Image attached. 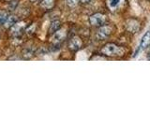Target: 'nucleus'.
I'll return each instance as SVG.
<instances>
[{"label":"nucleus","instance_id":"nucleus-1","mask_svg":"<svg viewBox=\"0 0 150 140\" xmlns=\"http://www.w3.org/2000/svg\"><path fill=\"white\" fill-rule=\"evenodd\" d=\"M101 53L106 56H119L124 53V50L121 47L117 46L114 43H108L103 46L101 49Z\"/></svg>","mask_w":150,"mask_h":140},{"label":"nucleus","instance_id":"nucleus-2","mask_svg":"<svg viewBox=\"0 0 150 140\" xmlns=\"http://www.w3.org/2000/svg\"><path fill=\"white\" fill-rule=\"evenodd\" d=\"M106 22V16L101 13H96L93 14L89 18V22L93 26H102Z\"/></svg>","mask_w":150,"mask_h":140},{"label":"nucleus","instance_id":"nucleus-3","mask_svg":"<svg viewBox=\"0 0 150 140\" xmlns=\"http://www.w3.org/2000/svg\"><path fill=\"white\" fill-rule=\"evenodd\" d=\"M112 34V27L105 25V26H101L100 28V30L97 33V38L98 40H104L110 36Z\"/></svg>","mask_w":150,"mask_h":140},{"label":"nucleus","instance_id":"nucleus-4","mask_svg":"<svg viewBox=\"0 0 150 140\" xmlns=\"http://www.w3.org/2000/svg\"><path fill=\"white\" fill-rule=\"evenodd\" d=\"M150 47V31H146L141 39L139 45V51L145 50Z\"/></svg>","mask_w":150,"mask_h":140},{"label":"nucleus","instance_id":"nucleus-5","mask_svg":"<svg viewBox=\"0 0 150 140\" xmlns=\"http://www.w3.org/2000/svg\"><path fill=\"white\" fill-rule=\"evenodd\" d=\"M82 45H83V42L79 36H73L72 38L69 40V49L74 51L78 50L82 47Z\"/></svg>","mask_w":150,"mask_h":140},{"label":"nucleus","instance_id":"nucleus-6","mask_svg":"<svg viewBox=\"0 0 150 140\" xmlns=\"http://www.w3.org/2000/svg\"><path fill=\"white\" fill-rule=\"evenodd\" d=\"M65 36H66V30L58 29L57 31L54 33V36L52 37V41H53L54 43H59L60 41L63 40Z\"/></svg>","mask_w":150,"mask_h":140},{"label":"nucleus","instance_id":"nucleus-7","mask_svg":"<svg viewBox=\"0 0 150 140\" xmlns=\"http://www.w3.org/2000/svg\"><path fill=\"white\" fill-rule=\"evenodd\" d=\"M127 28L128 30L131 33H136L139 31V28H140V24L139 22L136 21V20H129L127 23Z\"/></svg>","mask_w":150,"mask_h":140},{"label":"nucleus","instance_id":"nucleus-8","mask_svg":"<svg viewBox=\"0 0 150 140\" xmlns=\"http://www.w3.org/2000/svg\"><path fill=\"white\" fill-rule=\"evenodd\" d=\"M23 28H25V24L23 22L21 23H15L11 26V31H12V34L14 36H20L21 33L23 32Z\"/></svg>","mask_w":150,"mask_h":140},{"label":"nucleus","instance_id":"nucleus-9","mask_svg":"<svg viewBox=\"0 0 150 140\" xmlns=\"http://www.w3.org/2000/svg\"><path fill=\"white\" fill-rule=\"evenodd\" d=\"M60 26H61V23L59 21H54L52 22L51 25H50V28H49V32L50 34H54V32H56L58 29H60Z\"/></svg>","mask_w":150,"mask_h":140},{"label":"nucleus","instance_id":"nucleus-10","mask_svg":"<svg viewBox=\"0 0 150 140\" xmlns=\"http://www.w3.org/2000/svg\"><path fill=\"white\" fill-rule=\"evenodd\" d=\"M122 2V0H108V6L112 9V10H115V8H117Z\"/></svg>","mask_w":150,"mask_h":140},{"label":"nucleus","instance_id":"nucleus-11","mask_svg":"<svg viewBox=\"0 0 150 140\" xmlns=\"http://www.w3.org/2000/svg\"><path fill=\"white\" fill-rule=\"evenodd\" d=\"M16 22H17V18H16V16H8L4 25L6 26L7 28H9V27H11L13 24H15Z\"/></svg>","mask_w":150,"mask_h":140},{"label":"nucleus","instance_id":"nucleus-12","mask_svg":"<svg viewBox=\"0 0 150 140\" xmlns=\"http://www.w3.org/2000/svg\"><path fill=\"white\" fill-rule=\"evenodd\" d=\"M40 6L45 9H50L54 6V0H42Z\"/></svg>","mask_w":150,"mask_h":140},{"label":"nucleus","instance_id":"nucleus-13","mask_svg":"<svg viewBox=\"0 0 150 140\" xmlns=\"http://www.w3.org/2000/svg\"><path fill=\"white\" fill-rule=\"evenodd\" d=\"M8 17V15L6 12H0V26L5 24Z\"/></svg>","mask_w":150,"mask_h":140},{"label":"nucleus","instance_id":"nucleus-14","mask_svg":"<svg viewBox=\"0 0 150 140\" xmlns=\"http://www.w3.org/2000/svg\"><path fill=\"white\" fill-rule=\"evenodd\" d=\"M78 2H79V0H68V5L69 7H75V6H77L78 5Z\"/></svg>","mask_w":150,"mask_h":140},{"label":"nucleus","instance_id":"nucleus-15","mask_svg":"<svg viewBox=\"0 0 150 140\" xmlns=\"http://www.w3.org/2000/svg\"><path fill=\"white\" fill-rule=\"evenodd\" d=\"M80 1H81L83 4H87V3H89L91 1V0H80Z\"/></svg>","mask_w":150,"mask_h":140},{"label":"nucleus","instance_id":"nucleus-16","mask_svg":"<svg viewBox=\"0 0 150 140\" xmlns=\"http://www.w3.org/2000/svg\"><path fill=\"white\" fill-rule=\"evenodd\" d=\"M31 1H37V0H31Z\"/></svg>","mask_w":150,"mask_h":140},{"label":"nucleus","instance_id":"nucleus-17","mask_svg":"<svg viewBox=\"0 0 150 140\" xmlns=\"http://www.w3.org/2000/svg\"><path fill=\"white\" fill-rule=\"evenodd\" d=\"M149 60H150V57H149Z\"/></svg>","mask_w":150,"mask_h":140}]
</instances>
